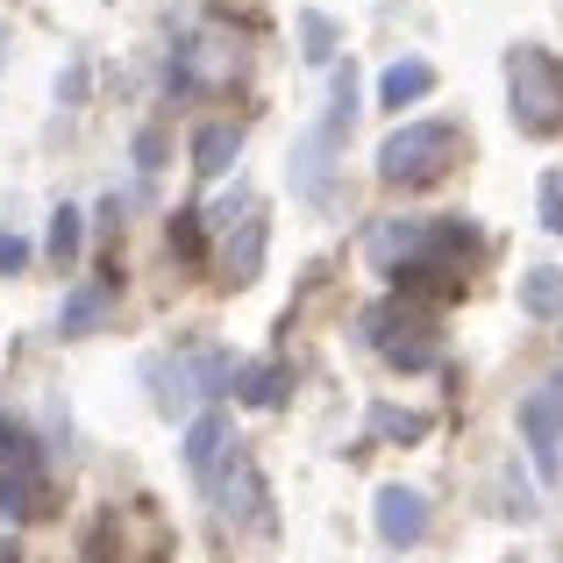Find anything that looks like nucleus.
Listing matches in <instances>:
<instances>
[{"mask_svg": "<svg viewBox=\"0 0 563 563\" xmlns=\"http://www.w3.org/2000/svg\"><path fill=\"white\" fill-rule=\"evenodd\" d=\"M307 57H314V65H329V57H335V29H329V14H307Z\"/></svg>", "mask_w": 563, "mask_h": 563, "instance_id": "15", "label": "nucleus"}, {"mask_svg": "<svg viewBox=\"0 0 563 563\" xmlns=\"http://www.w3.org/2000/svg\"><path fill=\"white\" fill-rule=\"evenodd\" d=\"M0 514H22V521L29 514H51V485H43L29 464H8L0 471Z\"/></svg>", "mask_w": 563, "mask_h": 563, "instance_id": "7", "label": "nucleus"}, {"mask_svg": "<svg viewBox=\"0 0 563 563\" xmlns=\"http://www.w3.org/2000/svg\"><path fill=\"white\" fill-rule=\"evenodd\" d=\"M235 151H243V136H235L229 122L200 129V136H192V172H200V179H221V172L235 165Z\"/></svg>", "mask_w": 563, "mask_h": 563, "instance_id": "9", "label": "nucleus"}, {"mask_svg": "<svg viewBox=\"0 0 563 563\" xmlns=\"http://www.w3.org/2000/svg\"><path fill=\"white\" fill-rule=\"evenodd\" d=\"M192 221H200V214H179V221H172V250H186V257L200 250V229H192Z\"/></svg>", "mask_w": 563, "mask_h": 563, "instance_id": "18", "label": "nucleus"}, {"mask_svg": "<svg viewBox=\"0 0 563 563\" xmlns=\"http://www.w3.org/2000/svg\"><path fill=\"white\" fill-rule=\"evenodd\" d=\"M8 464H29V428L0 421V471H8Z\"/></svg>", "mask_w": 563, "mask_h": 563, "instance_id": "16", "label": "nucleus"}, {"mask_svg": "<svg viewBox=\"0 0 563 563\" xmlns=\"http://www.w3.org/2000/svg\"><path fill=\"white\" fill-rule=\"evenodd\" d=\"M456 151H464L456 122H407V129H393V136H385L378 179L385 186H435L442 172L456 165Z\"/></svg>", "mask_w": 563, "mask_h": 563, "instance_id": "1", "label": "nucleus"}, {"mask_svg": "<svg viewBox=\"0 0 563 563\" xmlns=\"http://www.w3.org/2000/svg\"><path fill=\"white\" fill-rule=\"evenodd\" d=\"M542 221L563 235V172H550V179H542Z\"/></svg>", "mask_w": 563, "mask_h": 563, "instance_id": "17", "label": "nucleus"}, {"mask_svg": "<svg viewBox=\"0 0 563 563\" xmlns=\"http://www.w3.org/2000/svg\"><path fill=\"white\" fill-rule=\"evenodd\" d=\"M108 314V286H79L65 300V335H79V329H93V321Z\"/></svg>", "mask_w": 563, "mask_h": 563, "instance_id": "11", "label": "nucleus"}, {"mask_svg": "<svg viewBox=\"0 0 563 563\" xmlns=\"http://www.w3.org/2000/svg\"><path fill=\"white\" fill-rule=\"evenodd\" d=\"M521 307H528L536 321L563 314V272H550V264H542V272H528V278H521Z\"/></svg>", "mask_w": 563, "mask_h": 563, "instance_id": "10", "label": "nucleus"}, {"mask_svg": "<svg viewBox=\"0 0 563 563\" xmlns=\"http://www.w3.org/2000/svg\"><path fill=\"white\" fill-rule=\"evenodd\" d=\"M221 450H229V421H221V413H200V421L186 428V464H192V478H214V471H221Z\"/></svg>", "mask_w": 563, "mask_h": 563, "instance_id": "6", "label": "nucleus"}, {"mask_svg": "<svg viewBox=\"0 0 563 563\" xmlns=\"http://www.w3.org/2000/svg\"><path fill=\"white\" fill-rule=\"evenodd\" d=\"M428 86H435V65H421V57H399V65L378 79V108H407V100H421Z\"/></svg>", "mask_w": 563, "mask_h": 563, "instance_id": "8", "label": "nucleus"}, {"mask_svg": "<svg viewBox=\"0 0 563 563\" xmlns=\"http://www.w3.org/2000/svg\"><path fill=\"white\" fill-rule=\"evenodd\" d=\"M372 428H378V435H399V442L428 435V421H421V413H399V407H372Z\"/></svg>", "mask_w": 563, "mask_h": 563, "instance_id": "14", "label": "nucleus"}, {"mask_svg": "<svg viewBox=\"0 0 563 563\" xmlns=\"http://www.w3.org/2000/svg\"><path fill=\"white\" fill-rule=\"evenodd\" d=\"M0 563H14V542L8 536H0Z\"/></svg>", "mask_w": 563, "mask_h": 563, "instance_id": "21", "label": "nucleus"}, {"mask_svg": "<svg viewBox=\"0 0 563 563\" xmlns=\"http://www.w3.org/2000/svg\"><path fill=\"white\" fill-rule=\"evenodd\" d=\"M79 243H86L79 214H71V207H57V214H51V257H57V264H65V257H79Z\"/></svg>", "mask_w": 563, "mask_h": 563, "instance_id": "13", "label": "nucleus"}, {"mask_svg": "<svg viewBox=\"0 0 563 563\" xmlns=\"http://www.w3.org/2000/svg\"><path fill=\"white\" fill-rule=\"evenodd\" d=\"M521 435H528V450H536V471L556 478L563 471V372L521 399Z\"/></svg>", "mask_w": 563, "mask_h": 563, "instance_id": "4", "label": "nucleus"}, {"mask_svg": "<svg viewBox=\"0 0 563 563\" xmlns=\"http://www.w3.org/2000/svg\"><path fill=\"white\" fill-rule=\"evenodd\" d=\"M378 536L393 542V550H413V542L428 536V499L407 493V485H385L378 493Z\"/></svg>", "mask_w": 563, "mask_h": 563, "instance_id": "5", "label": "nucleus"}, {"mask_svg": "<svg viewBox=\"0 0 563 563\" xmlns=\"http://www.w3.org/2000/svg\"><path fill=\"white\" fill-rule=\"evenodd\" d=\"M22 264H29V243L22 235H0V272H22Z\"/></svg>", "mask_w": 563, "mask_h": 563, "instance_id": "19", "label": "nucleus"}, {"mask_svg": "<svg viewBox=\"0 0 563 563\" xmlns=\"http://www.w3.org/2000/svg\"><path fill=\"white\" fill-rule=\"evenodd\" d=\"M0 57H8V29H0Z\"/></svg>", "mask_w": 563, "mask_h": 563, "instance_id": "22", "label": "nucleus"}, {"mask_svg": "<svg viewBox=\"0 0 563 563\" xmlns=\"http://www.w3.org/2000/svg\"><path fill=\"white\" fill-rule=\"evenodd\" d=\"M507 86H514V129L521 136H563V65L536 43L507 57Z\"/></svg>", "mask_w": 563, "mask_h": 563, "instance_id": "2", "label": "nucleus"}, {"mask_svg": "<svg viewBox=\"0 0 563 563\" xmlns=\"http://www.w3.org/2000/svg\"><path fill=\"white\" fill-rule=\"evenodd\" d=\"M278 393H286V372H278V364L243 372V399H250V407H278Z\"/></svg>", "mask_w": 563, "mask_h": 563, "instance_id": "12", "label": "nucleus"}, {"mask_svg": "<svg viewBox=\"0 0 563 563\" xmlns=\"http://www.w3.org/2000/svg\"><path fill=\"white\" fill-rule=\"evenodd\" d=\"M364 335H372V350L385 364H399V372L435 364V314H421V307H407V300L372 307V314H364Z\"/></svg>", "mask_w": 563, "mask_h": 563, "instance_id": "3", "label": "nucleus"}, {"mask_svg": "<svg viewBox=\"0 0 563 563\" xmlns=\"http://www.w3.org/2000/svg\"><path fill=\"white\" fill-rule=\"evenodd\" d=\"M136 157H143V172H157V157H165V143H157V136H136Z\"/></svg>", "mask_w": 563, "mask_h": 563, "instance_id": "20", "label": "nucleus"}]
</instances>
